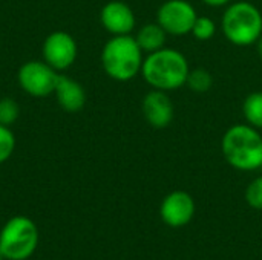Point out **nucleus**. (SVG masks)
Listing matches in <instances>:
<instances>
[{
	"label": "nucleus",
	"mask_w": 262,
	"mask_h": 260,
	"mask_svg": "<svg viewBox=\"0 0 262 260\" xmlns=\"http://www.w3.org/2000/svg\"><path fill=\"white\" fill-rule=\"evenodd\" d=\"M100 23L111 35H129L135 29L137 18L127 3L112 0L101 8Z\"/></svg>",
	"instance_id": "obj_11"
},
{
	"label": "nucleus",
	"mask_w": 262,
	"mask_h": 260,
	"mask_svg": "<svg viewBox=\"0 0 262 260\" xmlns=\"http://www.w3.org/2000/svg\"><path fill=\"white\" fill-rule=\"evenodd\" d=\"M143 51L138 46L135 37L112 35L101 49V67L106 75L115 81H130L143 67Z\"/></svg>",
	"instance_id": "obj_3"
},
{
	"label": "nucleus",
	"mask_w": 262,
	"mask_h": 260,
	"mask_svg": "<svg viewBox=\"0 0 262 260\" xmlns=\"http://www.w3.org/2000/svg\"><path fill=\"white\" fill-rule=\"evenodd\" d=\"M243 115L247 124L262 130V92H252L246 97L243 103Z\"/></svg>",
	"instance_id": "obj_14"
},
{
	"label": "nucleus",
	"mask_w": 262,
	"mask_h": 260,
	"mask_svg": "<svg viewBox=\"0 0 262 260\" xmlns=\"http://www.w3.org/2000/svg\"><path fill=\"white\" fill-rule=\"evenodd\" d=\"M141 112L146 123L154 129H166L175 116V106L164 90L152 89L141 101Z\"/></svg>",
	"instance_id": "obj_10"
},
{
	"label": "nucleus",
	"mask_w": 262,
	"mask_h": 260,
	"mask_svg": "<svg viewBox=\"0 0 262 260\" xmlns=\"http://www.w3.org/2000/svg\"><path fill=\"white\" fill-rule=\"evenodd\" d=\"M58 74L45 60H29L17 72V81L23 92L31 97L43 98L54 93Z\"/></svg>",
	"instance_id": "obj_6"
},
{
	"label": "nucleus",
	"mask_w": 262,
	"mask_h": 260,
	"mask_svg": "<svg viewBox=\"0 0 262 260\" xmlns=\"http://www.w3.org/2000/svg\"><path fill=\"white\" fill-rule=\"evenodd\" d=\"M0 260H5V257L2 256V253H0Z\"/></svg>",
	"instance_id": "obj_22"
},
{
	"label": "nucleus",
	"mask_w": 262,
	"mask_h": 260,
	"mask_svg": "<svg viewBox=\"0 0 262 260\" xmlns=\"http://www.w3.org/2000/svg\"><path fill=\"white\" fill-rule=\"evenodd\" d=\"M186 86L192 92H195V93H206L213 86V77H212V74L207 69L196 67V69H192L189 72Z\"/></svg>",
	"instance_id": "obj_15"
},
{
	"label": "nucleus",
	"mask_w": 262,
	"mask_h": 260,
	"mask_svg": "<svg viewBox=\"0 0 262 260\" xmlns=\"http://www.w3.org/2000/svg\"><path fill=\"white\" fill-rule=\"evenodd\" d=\"M221 31L235 46L256 44L262 35V12L246 0L229 3L221 18Z\"/></svg>",
	"instance_id": "obj_4"
},
{
	"label": "nucleus",
	"mask_w": 262,
	"mask_h": 260,
	"mask_svg": "<svg viewBox=\"0 0 262 260\" xmlns=\"http://www.w3.org/2000/svg\"><path fill=\"white\" fill-rule=\"evenodd\" d=\"M190 67L186 55L173 48H161L144 57L141 75L152 87L164 92L186 86Z\"/></svg>",
	"instance_id": "obj_1"
},
{
	"label": "nucleus",
	"mask_w": 262,
	"mask_h": 260,
	"mask_svg": "<svg viewBox=\"0 0 262 260\" xmlns=\"http://www.w3.org/2000/svg\"><path fill=\"white\" fill-rule=\"evenodd\" d=\"M20 115V106L15 100L5 97L0 100V124L11 127Z\"/></svg>",
	"instance_id": "obj_17"
},
{
	"label": "nucleus",
	"mask_w": 262,
	"mask_h": 260,
	"mask_svg": "<svg viewBox=\"0 0 262 260\" xmlns=\"http://www.w3.org/2000/svg\"><path fill=\"white\" fill-rule=\"evenodd\" d=\"M198 14L187 0H166L157 11V23L167 35L183 37L192 32Z\"/></svg>",
	"instance_id": "obj_7"
},
{
	"label": "nucleus",
	"mask_w": 262,
	"mask_h": 260,
	"mask_svg": "<svg viewBox=\"0 0 262 260\" xmlns=\"http://www.w3.org/2000/svg\"><path fill=\"white\" fill-rule=\"evenodd\" d=\"M15 150V136L8 126L0 124V164L6 162Z\"/></svg>",
	"instance_id": "obj_18"
},
{
	"label": "nucleus",
	"mask_w": 262,
	"mask_h": 260,
	"mask_svg": "<svg viewBox=\"0 0 262 260\" xmlns=\"http://www.w3.org/2000/svg\"><path fill=\"white\" fill-rule=\"evenodd\" d=\"M246 201L252 208L262 211V176H258L249 184L246 188Z\"/></svg>",
	"instance_id": "obj_19"
},
{
	"label": "nucleus",
	"mask_w": 262,
	"mask_h": 260,
	"mask_svg": "<svg viewBox=\"0 0 262 260\" xmlns=\"http://www.w3.org/2000/svg\"><path fill=\"white\" fill-rule=\"evenodd\" d=\"M201 2L212 8H221V6H227L232 0H201Z\"/></svg>",
	"instance_id": "obj_20"
},
{
	"label": "nucleus",
	"mask_w": 262,
	"mask_h": 260,
	"mask_svg": "<svg viewBox=\"0 0 262 260\" xmlns=\"http://www.w3.org/2000/svg\"><path fill=\"white\" fill-rule=\"evenodd\" d=\"M256 49H258V55L262 58V35L259 37V40L256 41Z\"/></svg>",
	"instance_id": "obj_21"
},
{
	"label": "nucleus",
	"mask_w": 262,
	"mask_h": 260,
	"mask_svg": "<svg viewBox=\"0 0 262 260\" xmlns=\"http://www.w3.org/2000/svg\"><path fill=\"white\" fill-rule=\"evenodd\" d=\"M221 152L229 166L241 172L262 167V135L250 124H233L221 139Z\"/></svg>",
	"instance_id": "obj_2"
},
{
	"label": "nucleus",
	"mask_w": 262,
	"mask_h": 260,
	"mask_svg": "<svg viewBox=\"0 0 262 260\" xmlns=\"http://www.w3.org/2000/svg\"><path fill=\"white\" fill-rule=\"evenodd\" d=\"M135 40L144 54H150V52H155V51L166 46L167 32L157 21L155 23H146L137 31Z\"/></svg>",
	"instance_id": "obj_13"
},
{
	"label": "nucleus",
	"mask_w": 262,
	"mask_h": 260,
	"mask_svg": "<svg viewBox=\"0 0 262 260\" xmlns=\"http://www.w3.org/2000/svg\"><path fill=\"white\" fill-rule=\"evenodd\" d=\"M215 32H216V23L213 21V18L206 17V15H201V17L198 15L190 34L200 41H207L215 35Z\"/></svg>",
	"instance_id": "obj_16"
},
{
	"label": "nucleus",
	"mask_w": 262,
	"mask_h": 260,
	"mask_svg": "<svg viewBox=\"0 0 262 260\" xmlns=\"http://www.w3.org/2000/svg\"><path fill=\"white\" fill-rule=\"evenodd\" d=\"M41 55L43 60L57 72L66 70L75 63L78 55V46L75 38L69 32L54 31L45 38L41 46Z\"/></svg>",
	"instance_id": "obj_8"
},
{
	"label": "nucleus",
	"mask_w": 262,
	"mask_h": 260,
	"mask_svg": "<svg viewBox=\"0 0 262 260\" xmlns=\"http://www.w3.org/2000/svg\"><path fill=\"white\" fill-rule=\"evenodd\" d=\"M38 247V228L26 216L11 218L0 230V253L5 260H28Z\"/></svg>",
	"instance_id": "obj_5"
},
{
	"label": "nucleus",
	"mask_w": 262,
	"mask_h": 260,
	"mask_svg": "<svg viewBox=\"0 0 262 260\" xmlns=\"http://www.w3.org/2000/svg\"><path fill=\"white\" fill-rule=\"evenodd\" d=\"M160 216L170 228H181L193 219L195 201L187 192H172L163 199L160 205Z\"/></svg>",
	"instance_id": "obj_9"
},
{
	"label": "nucleus",
	"mask_w": 262,
	"mask_h": 260,
	"mask_svg": "<svg viewBox=\"0 0 262 260\" xmlns=\"http://www.w3.org/2000/svg\"><path fill=\"white\" fill-rule=\"evenodd\" d=\"M54 95H55L58 106L68 113H77L86 104L84 87L77 80L66 77V75H58Z\"/></svg>",
	"instance_id": "obj_12"
}]
</instances>
